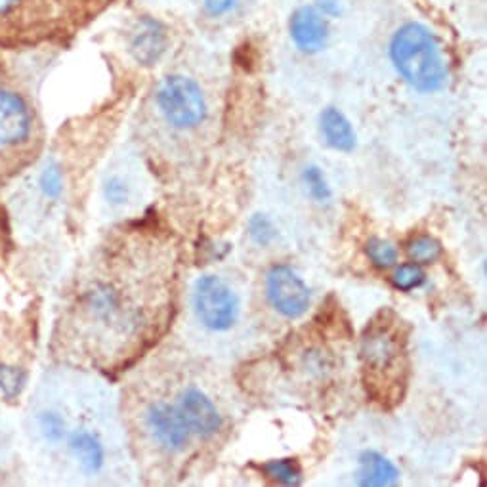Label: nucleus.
<instances>
[{
  "mask_svg": "<svg viewBox=\"0 0 487 487\" xmlns=\"http://www.w3.org/2000/svg\"><path fill=\"white\" fill-rule=\"evenodd\" d=\"M67 444H69L71 453L79 460V465L82 467L84 472L96 474L102 470L106 463V449L94 432L75 430L69 436Z\"/></svg>",
  "mask_w": 487,
  "mask_h": 487,
  "instance_id": "nucleus-14",
  "label": "nucleus"
},
{
  "mask_svg": "<svg viewBox=\"0 0 487 487\" xmlns=\"http://www.w3.org/2000/svg\"><path fill=\"white\" fill-rule=\"evenodd\" d=\"M35 132V111L29 99L12 82L0 61V152L29 144Z\"/></svg>",
  "mask_w": 487,
  "mask_h": 487,
  "instance_id": "nucleus-4",
  "label": "nucleus"
},
{
  "mask_svg": "<svg viewBox=\"0 0 487 487\" xmlns=\"http://www.w3.org/2000/svg\"><path fill=\"white\" fill-rule=\"evenodd\" d=\"M319 130L325 144L336 152H352L356 147V130L339 109L327 107L319 115Z\"/></svg>",
  "mask_w": 487,
  "mask_h": 487,
  "instance_id": "nucleus-12",
  "label": "nucleus"
},
{
  "mask_svg": "<svg viewBox=\"0 0 487 487\" xmlns=\"http://www.w3.org/2000/svg\"><path fill=\"white\" fill-rule=\"evenodd\" d=\"M27 382V374L16 365H0V394L6 399H14L21 394Z\"/></svg>",
  "mask_w": 487,
  "mask_h": 487,
  "instance_id": "nucleus-20",
  "label": "nucleus"
},
{
  "mask_svg": "<svg viewBox=\"0 0 487 487\" xmlns=\"http://www.w3.org/2000/svg\"><path fill=\"white\" fill-rule=\"evenodd\" d=\"M266 295L271 306L281 316L296 319L304 316L310 308V289L308 285L296 276L289 266H273L266 276Z\"/></svg>",
  "mask_w": 487,
  "mask_h": 487,
  "instance_id": "nucleus-7",
  "label": "nucleus"
},
{
  "mask_svg": "<svg viewBox=\"0 0 487 487\" xmlns=\"http://www.w3.org/2000/svg\"><path fill=\"white\" fill-rule=\"evenodd\" d=\"M104 197L107 203L121 207L129 201L130 187L121 177H109L104 184Z\"/></svg>",
  "mask_w": 487,
  "mask_h": 487,
  "instance_id": "nucleus-25",
  "label": "nucleus"
},
{
  "mask_svg": "<svg viewBox=\"0 0 487 487\" xmlns=\"http://www.w3.org/2000/svg\"><path fill=\"white\" fill-rule=\"evenodd\" d=\"M357 482L361 485L371 487H384L396 485L399 482V470L392 460L377 452H365L359 457V472Z\"/></svg>",
  "mask_w": 487,
  "mask_h": 487,
  "instance_id": "nucleus-15",
  "label": "nucleus"
},
{
  "mask_svg": "<svg viewBox=\"0 0 487 487\" xmlns=\"http://www.w3.org/2000/svg\"><path fill=\"white\" fill-rule=\"evenodd\" d=\"M316 8L325 18H334L342 12V0H316Z\"/></svg>",
  "mask_w": 487,
  "mask_h": 487,
  "instance_id": "nucleus-27",
  "label": "nucleus"
},
{
  "mask_svg": "<svg viewBox=\"0 0 487 487\" xmlns=\"http://www.w3.org/2000/svg\"><path fill=\"white\" fill-rule=\"evenodd\" d=\"M147 428L153 438L170 452H180L190 442V428L177 407L167 404H153L147 409Z\"/></svg>",
  "mask_w": 487,
  "mask_h": 487,
  "instance_id": "nucleus-8",
  "label": "nucleus"
},
{
  "mask_svg": "<svg viewBox=\"0 0 487 487\" xmlns=\"http://www.w3.org/2000/svg\"><path fill=\"white\" fill-rule=\"evenodd\" d=\"M266 474V478L283 483V485H301L302 472L293 459H273L260 468Z\"/></svg>",
  "mask_w": 487,
  "mask_h": 487,
  "instance_id": "nucleus-16",
  "label": "nucleus"
},
{
  "mask_svg": "<svg viewBox=\"0 0 487 487\" xmlns=\"http://www.w3.org/2000/svg\"><path fill=\"white\" fill-rule=\"evenodd\" d=\"M67 0H0V46L41 43L71 18Z\"/></svg>",
  "mask_w": 487,
  "mask_h": 487,
  "instance_id": "nucleus-3",
  "label": "nucleus"
},
{
  "mask_svg": "<svg viewBox=\"0 0 487 487\" xmlns=\"http://www.w3.org/2000/svg\"><path fill=\"white\" fill-rule=\"evenodd\" d=\"M390 58L402 79L419 92H438L447 81V66L440 43L428 27L405 23L390 41Z\"/></svg>",
  "mask_w": 487,
  "mask_h": 487,
  "instance_id": "nucleus-1",
  "label": "nucleus"
},
{
  "mask_svg": "<svg viewBox=\"0 0 487 487\" xmlns=\"http://www.w3.org/2000/svg\"><path fill=\"white\" fill-rule=\"evenodd\" d=\"M169 33L165 25L153 18H144L130 36V52L142 66H153L165 54Z\"/></svg>",
  "mask_w": 487,
  "mask_h": 487,
  "instance_id": "nucleus-11",
  "label": "nucleus"
},
{
  "mask_svg": "<svg viewBox=\"0 0 487 487\" xmlns=\"http://www.w3.org/2000/svg\"><path fill=\"white\" fill-rule=\"evenodd\" d=\"M248 235H251V240L256 245L266 247L273 240H276L278 230H276V226H273L271 220L268 216L255 215L251 220H248Z\"/></svg>",
  "mask_w": 487,
  "mask_h": 487,
  "instance_id": "nucleus-24",
  "label": "nucleus"
},
{
  "mask_svg": "<svg viewBox=\"0 0 487 487\" xmlns=\"http://www.w3.org/2000/svg\"><path fill=\"white\" fill-rule=\"evenodd\" d=\"M365 253L371 264L379 270H389L397 262V248L390 241L381 240V237H373L367 241Z\"/></svg>",
  "mask_w": 487,
  "mask_h": 487,
  "instance_id": "nucleus-18",
  "label": "nucleus"
},
{
  "mask_svg": "<svg viewBox=\"0 0 487 487\" xmlns=\"http://www.w3.org/2000/svg\"><path fill=\"white\" fill-rule=\"evenodd\" d=\"M82 306L96 321L111 323L121 314V298L107 283H94L82 296Z\"/></svg>",
  "mask_w": 487,
  "mask_h": 487,
  "instance_id": "nucleus-13",
  "label": "nucleus"
},
{
  "mask_svg": "<svg viewBox=\"0 0 487 487\" xmlns=\"http://www.w3.org/2000/svg\"><path fill=\"white\" fill-rule=\"evenodd\" d=\"M237 3H240V0H203V6L208 16L222 18V16H228L230 12L237 6Z\"/></svg>",
  "mask_w": 487,
  "mask_h": 487,
  "instance_id": "nucleus-26",
  "label": "nucleus"
},
{
  "mask_svg": "<svg viewBox=\"0 0 487 487\" xmlns=\"http://www.w3.org/2000/svg\"><path fill=\"white\" fill-rule=\"evenodd\" d=\"M407 255L415 264H432L442 256V245L434 237L420 235L411 240L407 245Z\"/></svg>",
  "mask_w": 487,
  "mask_h": 487,
  "instance_id": "nucleus-17",
  "label": "nucleus"
},
{
  "mask_svg": "<svg viewBox=\"0 0 487 487\" xmlns=\"http://www.w3.org/2000/svg\"><path fill=\"white\" fill-rule=\"evenodd\" d=\"M178 411L190 432L201 436V438H208V436L216 434L222 427V419L218 415L216 405L201 390H187L182 396Z\"/></svg>",
  "mask_w": 487,
  "mask_h": 487,
  "instance_id": "nucleus-10",
  "label": "nucleus"
},
{
  "mask_svg": "<svg viewBox=\"0 0 487 487\" xmlns=\"http://www.w3.org/2000/svg\"><path fill=\"white\" fill-rule=\"evenodd\" d=\"M407 354V334L404 321L392 311H381L374 318L361 339V361L367 377V386L373 392L386 382L397 386L404 384Z\"/></svg>",
  "mask_w": 487,
  "mask_h": 487,
  "instance_id": "nucleus-2",
  "label": "nucleus"
},
{
  "mask_svg": "<svg viewBox=\"0 0 487 487\" xmlns=\"http://www.w3.org/2000/svg\"><path fill=\"white\" fill-rule=\"evenodd\" d=\"M302 180L308 187L310 195L316 199L318 203H325L331 199V187L327 178H325V174L321 172L319 167H308L302 172Z\"/></svg>",
  "mask_w": 487,
  "mask_h": 487,
  "instance_id": "nucleus-22",
  "label": "nucleus"
},
{
  "mask_svg": "<svg viewBox=\"0 0 487 487\" xmlns=\"http://www.w3.org/2000/svg\"><path fill=\"white\" fill-rule=\"evenodd\" d=\"M193 306L197 318L212 331H228L240 314L235 293L216 276H203L197 279Z\"/></svg>",
  "mask_w": 487,
  "mask_h": 487,
  "instance_id": "nucleus-6",
  "label": "nucleus"
},
{
  "mask_svg": "<svg viewBox=\"0 0 487 487\" xmlns=\"http://www.w3.org/2000/svg\"><path fill=\"white\" fill-rule=\"evenodd\" d=\"M293 43L308 54H316L327 46L329 23L316 6H301L293 12L289 21Z\"/></svg>",
  "mask_w": 487,
  "mask_h": 487,
  "instance_id": "nucleus-9",
  "label": "nucleus"
},
{
  "mask_svg": "<svg viewBox=\"0 0 487 487\" xmlns=\"http://www.w3.org/2000/svg\"><path fill=\"white\" fill-rule=\"evenodd\" d=\"M39 187L48 199H56L64 192V172H61L58 162H48L41 170Z\"/></svg>",
  "mask_w": 487,
  "mask_h": 487,
  "instance_id": "nucleus-23",
  "label": "nucleus"
},
{
  "mask_svg": "<svg viewBox=\"0 0 487 487\" xmlns=\"http://www.w3.org/2000/svg\"><path fill=\"white\" fill-rule=\"evenodd\" d=\"M67 3L71 6H77V4H84V3H90V4H99V3H104V0H67Z\"/></svg>",
  "mask_w": 487,
  "mask_h": 487,
  "instance_id": "nucleus-28",
  "label": "nucleus"
},
{
  "mask_svg": "<svg viewBox=\"0 0 487 487\" xmlns=\"http://www.w3.org/2000/svg\"><path fill=\"white\" fill-rule=\"evenodd\" d=\"M424 279H427V276H424V271L420 270L419 264H415V262H409V264H402L399 268H396L392 276L394 287L402 293L419 289V287L424 283Z\"/></svg>",
  "mask_w": 487,
  "mask_h": 487,
  "instance_id": "nucleus-21",
  "label": "nucleus"
},
{
  "mask_svg": "<svg viewBox=\"0 0 487 487\" xmlns=\"http://www.w3.org/2000/svg\"><path fill=\"white\" fill-rule=\"evenodd\" d=\"M36 424H39L43 438L50 444H59L67 434L66 419L61 417L58 411H43L39 419H36Z\"/></svg>",
  "mask_w": 487,
  "mask_h": 487,
  "instance_id": "nucleus-19",
  "label": "nucleus"
},
{
  "mask_svg": "<svg viewBox=\"0 0 487 487\" xmlns=\"http://www.w3.org/2000/svg\"><path fill=\"white\" fill-rule=\"evenodd\" d=\"M162 117L174 129H195L207 117V99L199 84L184 75H170L157 92Z\"/></svg>",
  "mask_w": 487,
  "mask_h": 487,
  "instance_id": "nucleus-5",
  "label": "nucleus"
}]
</instances>
